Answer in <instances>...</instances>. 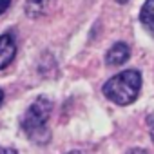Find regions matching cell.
I'll list each match as a JSON object with an SVG mask.
<instances>
[{"label": "cell", "instance_id": "obj_8", "mask_svg": "<svg viewBox=\"0 0 154 154\" xmlns=\"http://www.w3.org/2000/svg\"><path fill=\"white\" fill-rule=\"evenodd\" d=\"M9 6H11V0H0V15L6 13L9 9Z\"/></svg>", "mask_w": 154, "mask_h": 154}, {"label": "cell", "instance_id": "obj_10", "mask_svg": "<svg viewBox=\"0 0 154 154\" xmlns=\"http://www.w3.org/2000/svg\"><path fill=\"white\" fill-rule=\"evenodd\" d=\"M129 154H147L145 150H141V149H134V150H131Z\"/></svg>", "mask_w": 154, "mask_h": 154}, {"label": "cell", "instance_id": "obj_12", "mask_svg": "<svg viewBox=\"0 0 154 154\" xmlns=\"http://www.w3.org/2000/svg\"><path fill=\"white\" fill-rule=\"evenodd\" d=\"M116 2H118V4H127L129 0H116Z\"/></svg>", "mask_w": 154, "mask_h": 154}, {"label": "cell", "instance_id": "obj_11", "mask_svg": "<svg viewBox=\"0 0 154 154\" xmlns=\"http://www.w3.org/2000/svg\"><path fill=\"white\" fill-rule=\"evenodd\" d=\"M2 102H4V93H2V89H0V105H2Z\"/></svg>", "mask_w": 154, "mask_h": 154}, {"label": "cell", "instance_id": "obj_4", "mask_svg": "<svg viewBox=\"0 0 154 154\" xmlns=\"http://www.w3.org/2000/svg\"><path fill=\"white\" fill-rule=\"evenodd\" d=\"M129 56H131L129 45L123 44V42H118V44H114V45L107 51L105 62H107V65H123V63L129 60Z\"/></svg>", "mask_w": 154, "mask_h": 154}, {"label": "cell", "instance_id": "obj_7", "mask_svg": "<svg viewBox=\"0 0 154 154\" xmlns=\"http://www.w3.org/2000/svg\"><path fill=\"white\" fill-rule=\"evenodd\" d=\"M147 127H149L150 138H152V141H154V114H149V116H147Z\"/></svg>", "mask_w": 154, "mask_h": 154}, {"label": "cell", "instance_id": "obj_2", "mask_svg": "<svg viewBox=\"0 0 154 154\" xmlns=\"http://www.w3.org/2000/svg\"><path fill=\"white\" fill-rule=\"evenodd\" d=\"M51 111H53V103L45 96L36 98L27 107V111L22 118V129H24V132L27 134V138L31 141L45 143L49 140L47 122L51 118Z\"/></svg>", "mask_w": 154, "mask_h": 154}, {"label": "cell", "instance_id": "obj_3", "mask_svg": "<svg viewBox=\"0 0 154 154\" xmlns=\"http://www.w3.org/2000/svg\"><path fill=\"white\" fill-rule=\"evenodd\" d=\"M17 54V44L13 35L6 33L0 36V69H6Z\"/></svg>", "mask_w": 154, "mask_h": 154}, {"label": "cell", "instance_id": "obj_1", "mask_svg": "<svg viewBox=\"0 0 154 154\" xmlns=\"http://www.w3.org/2000/svg\"><path fill=\"white\" fill-rule=\"evenodd\" d=\"M141 89V74L136 69H127L114 74L103 85V94L107 100L114 102L116 105H129L132 103Z\"/></svg>", "mask_w": 154, "mask_h": 154}, {"label": "cell", "instance_id": "obj_13", "mask_svg": "<svg viewBox=\"0 0 154 154\" xmlns=\"http://www.w3.org/2000/svg\"><path fill=\"white\" fill-rule=\"evenodd\" d=\"M69 154H82V152H78V150H74V152H69Z\"/></svg>", "mask_w": 154, "mask_h": 154}, {"label": "cell", "instance_id": "obj_9", "mask_svg": "<svg viewBox=\"0 0 154 154\" xmlns=\"http://www.w3.org/2000/svg\"><path fill=\"white\" fill-rule=\"evenodd\" d=\"M0 154H18L15 149H9V147H0Z\"/></svg>", "mask_w": 154, "mask_h": 154}, {"label": "cell", "instance_id": "obj_5", "mask_svg": "<svg viewBox=\"0 0 154 154\" xmlns=\"http://www.w3.org/2000/svg\"><path fill=\"white\" fill-rule=\"evenodd\" d=\"M53 4H54V0H27V4H26V15L31 17V18L44 17L45 13L51 11Z\"/></svg>", "mask_w": 154, "mask_h": 154}, {"label": "cell", "instance_id": "obj_6", "mask_svg": "<svg viewBox=\"0 0 154 154\" xmlns=\"http://www.w3.org/2000/svg\"><path fill=\"white\" fill-rule=\"evenodd\" d=\"M140 20H141L143 27L154 36V0H145L141 13H140Z\"/></svg>", "mask_w": 154, "mask_h": 154}]
</instances>
